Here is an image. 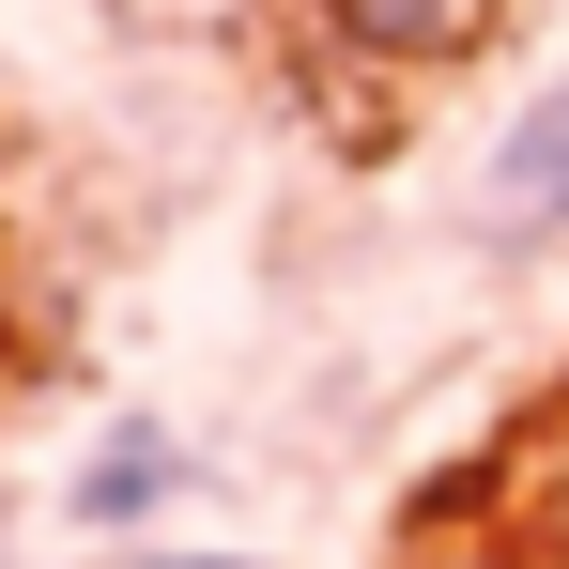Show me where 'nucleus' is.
<instances>
[{
	"instance_id": "39448f33",
	"label": "nucleus",
	"mask_w": 569,
	"mask_h": 569,
	"mask_svg": "<svg viewBox=\"0 0 569 569\" xmlns=\"http://www.w3.org/2000/svg\"><path fill=\"white\" fill-rule=\"evenodd\" d=\"M123 569H262V555H216V539H139Z\"/></svg>"
},
{
	"instance_id": "423d86ee",
	"label": "nucleus",
	"mask_w": 569,
	"mask_h": 569,
	"mask_svg": "<svg viewBox=\"0 0 569 569\" xmlns=\"http://www.w3.org/2000/svg\"><path fill=\"white\" fill-rule=\"evenodd\" d=\"M0 539H16V492H0Z\"/></svg>"
},
{
	"instance_id": "f03ea898",
	"label": "nucleus",
	"mask_w": 569,
	"mask_h": 569,
	"mask_svg": "<svg viewBox=\"0 0 569 569\" xmlns=\"http://www.w3.org/2000/svg\"><path fill=\"white\" fill-rule=\"evenodd\" d=\"M308 31L339 62H370V78H447V62H477L508 31V0H308Z\"/></svg>"
},
{
	"instance_id": "7ed1b4c3",
	"label": "nucleus",
	"mask_w": 569,
	"mask_h": 569,
	"mask_svg": "<svg viewBox=\"0 0 569 569\" xmlns=\"http://www.w3.org/2000/svg\"><path fill=\"white\" fill-rule=\"evenodd\" d=\"M170 492H186V447H170L154 416H123V431H93V462L62 477V523L139 555V539H170Z\"/></svg>"
},
{
	"instance_id": "20e7f679",
	"label": "nucleus",
	"mask_w": 569,
	"mask_h": 569,
	"mask_svg": "<svg viewBox=\"0 0 569 569\" xmlns=\"http://www.w3.org/2000/svg\"><path fill=\"white\" fill-rule=\"evenodd\" d=\"M400 569H555V555H523V539H431V555H400Z\"/></svg>"
},
{
	"instance_id": "f257e3e1",
	"label": "nucleus",
	"mask_w": 569,
	"mask_h": 569,
	"mask_svg": "<svg viewBox=\"0 0 569 569\" xmlns=\"http://www.w3.org/2000/svg\"><path fill=\"white\" fill-rule=\"evenodd\" d=\"M477 231H492V247L569 231V62L508 108V123H492V154H477Z\"/></svg>"
}]
</instances>
